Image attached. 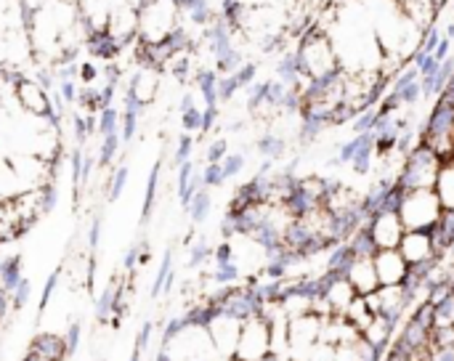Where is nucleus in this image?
I'll use <instances>...</instances> for the list:
<instances>
[{"instance_id": "obj_25", "label": "nucleus", "mask_w": 454, "mask_h": 361, "mask_svg": "<svg viewBox=\"0 0 454 361\" xmlns=\"http://www.w3.org/2000/svg\"><path fill=\"white\" fill-rule=\"evenodd\" d=\"M431 3H434V5H436V11H439V8H442V5H447V0H431Z\"/></svg>"}, {"instance_id": "obj_23", "label": "nucleus", "mask_w": 454, "mask_h": 361, "mask_svg": "<svg viewBox=\"0 0 454 361\" xmlns=\"http://www.w3.org/2000/svg\"><path fill=\"white\" fill-rule=\"evenodd\" d=\"M452 56V40L450 37H442V43L436 45V51H434V59L436 61H447Z\"/></svg>"}, {"instance_id": "obj_6", "label": "nucleus", "mask_w": 454, "mask_h": 361, "mask_svg": "<svg viewBox=\"0 0 454 361\" xmlns=\"http://www.w3.org/2000/svg\"><path fill=\"white\" fill-rule=\"evenodd\" d=\"M104 43L114 51V53H122L128 45H136L138 40V8L122 3L112 11L104 32H101Z\"/></svg>"}, {"instance_id": "obj_22", "label": "nucleus", "mask_w": 454, "mask_h": 361, "mask_svg": "<svg viewBox=\"0 0 454 361\" xmlns=\"http://www.w3.org/2000/svg\"><path fill=\"white\" fill-rule=\"evenodd\" d=\"M226 154H229V144H226V138H218V141L210 144V149H207V162H221Z\"/></svg>"}, {"instance_id": "obj_1", "label": "nucleus", "mask_w": 454, "mask_h": 361, "mask_svg": "<svg viewBox=\"0 0 454 361\" xmlns=\"http://www.w3.org/2000/svg\"><path fill=\"white\" fill-rule=\"evenodd\" d=\"M176 37H184L181 0H146L138 8V48H154Z\"/></svg>"}, {"instance_id": "obj_24", "label": "nucleus", "mask_w": 454, "mask_h": 361, "mask_svg": "<svg viewBox=\"0 0 454 361\" xmlns=\"http://www.w3.org/2000/svg\"><path fill=\"white\" fill-rule=\"evenodd\" d=\"M125 3H128V5H133V8H141V5H144L146 0H125Z\"/></svg>"}, {"instance_id": "obj_11", "label": "nucleus", "mask_w": 454, "mask_h": 361, "mask_svg": "<svg viewBox=\"0 0 454 361\" xmlns=\"http://www.w3.org/2000/svg\"><path fill=\"white\" fill-rule=\"evenodd\" d=\"M375 271H378V282L380 287H394V285H402L404 277H407V261L404 255L399 253V247H391V250H378L375 258Z\"/></svg>"}, {"instance_id": "obj_18", "label": "nucleus", "mask_w": 454, "mask_h": 361, "mask_svg": "<svg viewBox=\"0 0 454 361\" xmlns=\"http://www.w3.org/2000/svg\"><path fill=\"white\" fill-rule=\"evenodd\" d=\"M434 192H436L444 210H454V160H447L442 165L436 184H434Z\"/></svg>"}, {"instance_id": "obj_17", "label": "nucleus", "mask_w": 454, "mask_h": 361, "mask_svg": "<svg viewBox=\"0 0 454 361\" xmlns=\"http://www.w3.org/2000/svg\"><path fill=\"white\" fill-rule=\"evenodd\" d=\"M454 75V56H450L447 61H442L431 75L420 77V88H423V98H439L444 93V88L450 85Z\"/></svg>"}, {"instance_id": "obj_16", "label": "nucleus", "mask_w": 454, "mask_h": 361, "mask_svg": "<svg viewBox=\"0 0 454 361\" xmlns=\"http://www.w3.org/2000/svg\"><path fill=\"white\" fill-rule=\"evenodd\" d=\"M346 279L351 282V287L356 290V295H370V293H375V290L380 287L372 258H356V261L351 263Z\"/></svg>"}, {"instance_id": "obj_3", "label": "nucleus", "mask_w": 454, "mask_h": 361, "mask_svg": "<svg viewBox=\"0 0 454 361\" xmlns=\"http://www.w3.org/2000/svg\"><path fill=\"white\" fill-rule=\"evenodd\" d=\"M444 160L426 144L420 141L412 152L404 154V162H402V170L396 176V184L407 192H415V189H434L436 184V176L442 170Z\"/></svg>"}, {"instance_id": "obj_4", "label": "nucleus", "mask_w": 454, "mask_h": 361, "mask_svg": "<svg viewBox=\"0 0 454 361\" xmlns=\"http://www.w3.org/2000/svg\"><path fill=\"white\" fill-rule=\"evenodd\" d=\"M396 213L407 232H431L439 224L444 208L434 189H415V192L404 194Z\"/></svg>"}, {"instance_id": "obj_12", "label": "nucleus", "mask_w": 454, "mask_h": 361, "mask_svg": "<svg viewBox=\"0 0 454 361\" xmlns=\"http://www.w3.org/2000/svg\"><path fill=\"white\" fill-rule=\"evenodd\" d=\"M122 3H125V0H77L80 16H82V21H85V27H88L90 37L104 32V27H106L112 11H114L117 5H122Z\"/></svg>"}, {"instance_id": "obj_15", "label": "nucleus", "mask_w": 454, "mask_h": 361, "mask_svg": "<svg viewBox=\"0 0 454 361\" xmlns=\"http://www.w3.org/2000/svg\"><path fill=\"white\" fill-rule=\"evenodd\" d=\"M325 277V301L330 303V309H333V314H343L351 303H354V298H356V290L351 287V282L346 279V277H330V274H322Z\"/></svg>"}, {"instance_id": "obj_7", "label": "nucleus", "mask_w": 454, "mask_h": 361, "mask_svg": "<svg viewBox=\"0 0 454 361\" xmlns=\"http://www.w3.org/2000/svg\"><path fill=\"white\" fill-rule=\"evenodd\" d=\"M11 96L19 104L21 112L35 114V117H56L53 114V104L48 96V88L37 80H32L29 75H16L11 80Z\"/></svg>"}, {"instance_id": "obj_2", "label": "nucleus", "mask_w": 454, "mask_h": 361, "mask_svg": "<svg viewBox=\"0 0 454 361\" xmlns=\"http://www.w3.org/2000/svg\"><path fill=\"white\" fill-rule=\"evenodd\" d=\"M295 53H298V64H301L306 80L325 77V75L340 69V59H338L335 43H333L330 32L322 29V27H311V29L301 37Z\"/></svg>"}, {"instance_id": "obj_8", "label": "nucleus", "mask_w": 454, "mask_h": 361, "mask_svg": "<svg viewBox=\"0 0 454 361\" xmlns=\"http://www.w3.org/2000/svg\"><path fill=\"white\" fill-rule=\"evenodd\" d=\"M162 69L149 64V61H138L133 77H130V85H128V98L133 106L144 109V106H152L162 90Z\"/></svg>"}, {"instance_id": "obj_5", "label": "nucleus", "mask_w": 454, "mask_h": 361, "mask_svg": "<svg viewBox=\"0 0 454 361\" xmlns=\"http://www.w3.org/2000/svg\"><path fill=\"white\" fill-rule=\"evenodd\" d=\"M271 354V322L261 314L242 322V333L237 341L234 361H263Z\"/></svg>"}, {"instance_id": "obj_13", "label": "nucleus", "mask_w": 454, "mask_h": 361, "mask_svg": "<svg viewBox=\"0 0 454 361\" xmlns=\"http://www.w3.org/2000/svg\"><path fill=\"white\" fill-rule=\"evenodd\" d=\"M399 253L404 255L407 263H420V261L436 258L431 232H404V237L399 242Z\"/></svg>"}, {"instance_id": "obj_14", "label": "nucleus", "mask_w": 454, "mask_h": 361, "mask_svg": "<svg viewBox=\"0 0 454 361\" xmlns=\"http://www.w3.org/2000/svg\"><path fill=\"white\" fill-rule=\"evenodd\" d=\"M388 93H394L399 98L402 106H415L423 98V88H420V75L415 67H407L404 72H399L388 88Z\"/></svg>"}, {"instance_id": "obj_21", "label": "nucleus", "mask_w": 454, "mask_h": 361, "mask_svg": "<svg viewBox=\"0 0 454 361\" xmlns=\"http://www.w3.org/2000/svg\"><path fill=\"white\" fill-rule=\"evenodd\" d=\"M245 162H247V157H245L242 152H229V154L221 160V170H223V176H226V178H234V176H239V173H242Z\"/></svg>"}, {"instance_id": "obj_20", "label": "nucleus", "mask_w": 454, "mask_h": 361, "mask_svg": "<svg viewBox=\"0 0 454 361\" xmlns=\"http://www.w3.org/2000/svg\"><path fill=\"white\" fill-rule=\"evenodd\" d=\"M258 152L269 160H277L287 152V141L282 133H274V130H266L261 138H258Z\"/></svg>"}, {"instance_id": "obj_19", "label": "nucleus", "mask_w": 454, "mask_h": 361, "mask_svg": "<svg viewBox=\"0 0 454 361\" xmlns=\"http://www.w3.org/2000/svg\"><path fill=\"white\" fill-rule=\"evenodd\" d=\"M346 242H348L354 258H375V253H378V245H375V239H372V234H370L367 226L356 229Z\"/></svg>"}, {"instance_id": "obj_10", "label": "nucleus", "mask_w": 454, "mask_h": 361, "mask_svg": "<svg viewBox=\"0 0 454 361\" xmlns=\"http://www.w3.org/2000/svg\"><path fill=\"white\" fill-rule=\"evenodd\" d=\"M367 229L378 245V250H391V247H399L402 237H404V224L399 218V213H391V210H383L378 216H372L367 221Z\"/></svg>"}, {"instance_id": "obj_9", "label": "nucleus", "mask_w": 454, "mask_h": 361, "mask_svg": "<svg viewBox=\"0 0 454 361\" xmlns=\"http://www.w3.org/2000/svg\"><path fill=\"white\" fill-rule=\"evenodd\" d=\"M207 333H210V341H213V349L218 354H223L226 359L234 357L237 351V341H239V333H242V322L226 311H215L207 322Z\"/></svg>"}]
</instances>
